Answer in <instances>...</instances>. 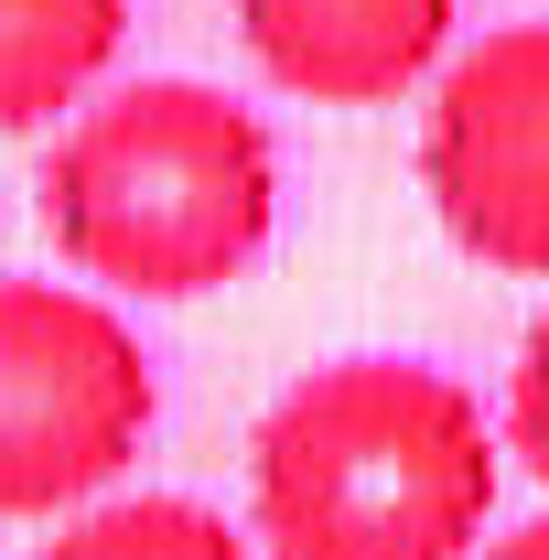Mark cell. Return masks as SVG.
Segmentation results:
<instances>
[{"instance_id":"obj_4","label":"cell","mask_w":549,"mask_h":560,"mask_svg":"<svg viewBox=\"0 0 549 560\" xmlns=\"http://www.w3.org/2000/svg\"><path fill=\"white\" fill-rule=\"evenodd\" d=\"M420 195L506 280H549V22H495L420 108Z\"/></svg>"},{"instance_id":"obj_8","label":"cell","mask_w":549,"mask_h":560,"mask_svg":"<svg viewBox=\"0 0 549 560\" xmlns=\"http://www.w3.org/2000/svg\"><path fill=\"white\" fill-rule=\"evenodd\" d=\"M495 453H517L549 486V302H539V324H528V346H517V366H506V442Z\"/></svg>"},{"instance_id":"obj_2","label":"cell","mask_w":549,"mask_h":560,"mask_svg":"<svg viewBox=\"0 0 549 560\" xmlns=\"http://www.w3.org/2000/svg\"><path fill=\"white\" fill-rule=\"evenodd\" d=\"M44 237L119 302H206L270 248L280 151L206 75H140L75 108L44 151Z\"/></svg>"},{"instance_id":"obj_5","label":"cell","mask_w":549,"mask_h":560,"mask_svg":"<svg viewBox=\"0 0 549 560\" xmlns=\"http://www.w3.org/2000/svg\"><path fill=\"white\" fill-rule=\"evenodd\" d=\"M237 44L302 108H399L453 55V0H237Z\"/></svg>"},{"instance_id":"obj_6","label":"cell","mask_w":549,"mask_h":560,"mask_svg":"<svg viewBox=\"0 0 549 560\" xmlns=\"http://www.w3.org/2000/svg\"><path fill=\"white\" fill-rule=\"evenodd\" d=\"M130 0H0V140L44 130L119 66Z\"/></svg>"},{"instance_id":"obj_1","label":"cell","mask_w":549,"mask_h":560,"mask_svg":"<svg viewBox=\"0 0 549 560\" xmlns=\"http://www.w3.org/2000/svg\"><path fill=\"white\" fill-rule=\"evenodd\" d=\"M484 399L431 355L302 366L248 442L259 560H475L495 517Z\"/></svg>"},{"instance_id":"obj_3","label":"cell","mask_w":549,"mask_h":560,"mask_svg":"<svg viewBox=\"0 0 549 560\" xmlns=\"http://www.w3.org/2000/svg\"><path fill=\"white\" fill-rule=\"evenodd\" d=\"M162 377L119 302L75 280H0V517H75L140 464Z\"/></svg>"},{"instance_id":"obj_9","label":"cell","mask_w":549,"mask_h":560,"mask_svg":"<svg viewBox=\"0 0 549 560\" xmlns=\"http://www.w3.org/2000/svg\"><path fill=\"white\" fill-rule=\"evenodd\" d=\"M475 560H549V517H528V528H506V539H484Z\"/></svg>"},{"instance_id":"obj_7","label":"cell","mask_w":549,"mask_h":560,"mask_svg":"<svg viewBox=\"0 0 549 560\" xmlns=\"http://www.w3.org/2000/svg\"><path fill=\"white\" fill-rule=\"evenodd\" d=\"M33 560H259V539H237L206 495H97Z\"/></svg>"}]
</instances>
